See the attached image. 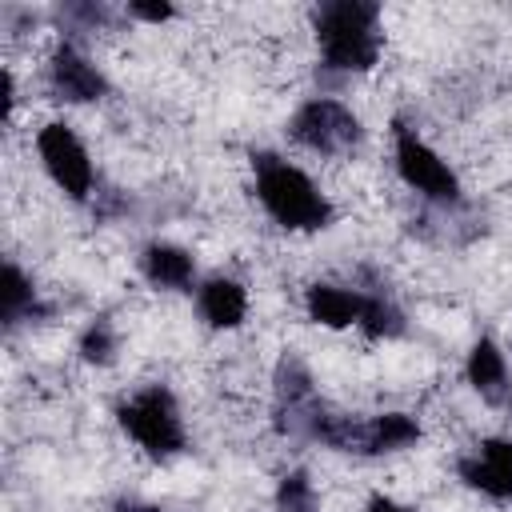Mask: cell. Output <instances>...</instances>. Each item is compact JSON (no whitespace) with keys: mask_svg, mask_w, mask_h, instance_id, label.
I'll return each instance as SVG.
<instances>
[{"mask_svg":"<svg viewBox=\"0 0 512 512\" xmlns=\"http://www.w3.org/2000/svg\"><path fill=\"white\" fill-rule=\"evenodd\" d=\"M196 312L212 332H232L248 320V288L236 276H208L196 284Z\"/></svg>","mask_w":512,"mask_h":512,"instance_id":"cell-13","label":"cell"},{"mask_svg":"<svg viewBox=\"0 0 512 512\" xmlns=\"http://www.w3.org/2000/svg\"><path fill=\"white\" fill-rule=\"evenodd\" d=\"M248 168H252V196L260 200L264 216L284 228V232H324L336 220L332 200L320 192V184L292 160H284L280 152L268 148H252L248 152Z\"/></svg>","mask_w":512,"mask_h":512,"instance_id":"cell-1","label":"cell"},{"mask_svg":"<svg viewBox=\"0 0 512 512\" xmlns=\"http://www.w3.org/2000/svg\"><path fill=\"white\" fill-rule=\"evenodd\" d=\"M288 140L300 144L312 156H352L364 144V120L336 96H308L292 116H288Z\"/></svg>","mask_w":512,"mask_h":512,"instance_id":"cell-5","label":"cell"},{"mask_svg":"<svg viewBox=\"0 0 512 512\" xmlns=\"http://www.w3.org/2000/svg\"><path fill=\"white\" fill-rule=\"evenodd\" d=\"M464 380L468 388L492 404V408H504L512 400V368H508V352L492 340V336H480L472 340L468 356H464Z\"/></svg>","mask_w":512,"mask_h":512,"instance_id":"cell-10","label":"cell"},{"mask_svg":"<svg viewBox=\"0 0 512 512\" xmlns=\"http://www.w3.org/2000/svg\"><path fill=\"white\" fill-rule=\"evenodd\" d=\"M140 276L156 292H192L196 288V256L176 240H148L136 256Z\"/></svg>","mask_w":512,"mask_h":512,"instance_id":"cell-11","label":"cell"},{"mask_svg":"<svg viewBox=\"0 0 512 512\" xmlns=\"http://www.w3.org/2000/svg\"><path fill=\"white\" fill-rule=\"evenodd\" d=\"M368 340H400L408 332V312L388 288H364V316L356 324Z\"/></svg>","mask_w":512,"mask_h":512,"instance_id":"cell-16","label":"cell"},{"mask_svg":"<svg viewBox=\"0 0 512 512\" xmlns=\"http://www.w3.org/2000/svg\"><path fill=\"white\" fill-rule=\"evenodd\" d=\"M52 316V304L40 300V288L32 284V276L16 264V260H4V272H0V320L8 332H16L20 324H36Z\"/></svg>","mask_w":512,"mask_h":512,"instance_id":"cell-14","label":"cell"},{"mask_svg":"<svg viewBox=\"0 0 512 512\" xmlns=\"http://www.w3.org/2000/svg\"><path fill=\"white\" fill-rule=\"evenodd\" d=\"M76 356L88 364V368H112L116 356H120V332L112 324V316H92L80 336H76Z\"/></svg>","mask_w":512,"mask_h":512,"instance_id":"cell-17","label":"cell"},{"mask_svg":"<svg viewBox=\"0 0 512 512\" xmlns=\"http://www.w3.org/2000/svg\"><path fill=\"white\" fill-rule=\"evenodd\" d=\"M304 312L320 328H332V332L352 328L364 316V288L332 284V280H312L304 288Z\"/></svg>","mask_w":512,"mask_h":512,"instance_id":"cell-12","label":"cell"},{"mask_svg":"<svg viewBox=\"0 0 512 512\" xmlns=\"http://www.w3.org/2000/svg\"><path fill=\"white\" fill-rule=\"evenodd\" d=\"M364 512H420V508H412V504H400L396 496L372 492V496H368V504H364Z\"/></svg>","mask_w":512,"mask_h":512,"instance_id":"cell-21","label":"cell"},{"mask_svg":"<svg viewBox=\"0 0 512 512\" xmlns=\"http://www.w3.org/2000/svg\"><path fill=\"white\" fill-rule=\"evenodd\" d=\"M324 396L308 372V364L284 352L272 368V428L288 440H308L316 416L324 412Z\"/></svg>","mask_w":512,"mask_h":512,"instance_id":"cell-7","label":"cell"},{"mask_svg":"<svg viewBox=\"0 0 512 512\" xmlns=\"http://www.w3.org/2000/svg\"><path fill=\"white\" fill-rule=\"evenodd\" d=\"M120 12H124V20H136V24H168V20H176V4H168V0H128Z\"/></svg>","mask_w":512,"mask_h":512,"instance_id":"cell-20","label":"cell"},{"mask_svg":"<svg viewBox=\"0 0 512 512\" xmlns=\"http://www.w3.org/2000/svg\"><path fill=\"white\" fill-rule=\"evenodd\" d=\"M320 68L336 76H364L376 68L384 32H380V4L376 0H320L308 12Z\"/></svg>","mask_w":512,"mask_h":512,"instance_id":"cell-2","label":"cell"},{"mask_svg":"<svg viewBox=\"0 0 512 512\" xmlns=\"http://www.w3.org/2000/svg\"><path fill=\"white\" fill-rule=\"evenodd\" d=\"M392 160L400 180L432 208H460L464 204V184L456 168L404 120L392 124Z\"/></svg>","mask_w":512,"mask_h":512,"instance_id":"cell-4","label":"cell"},{"mask_svg":"<svg viewBox=\"0 0 512 512\" xmlns=\"http://www.w3.org/2000/svg\"><path fill=\"white\" fill-rule=\"evenodd\" d=\"M456 476L468 492H480L496 504H512V440L484 436L468 456L456 460Z\"/></svg>","mask_w":512,"mask_h":512,"instance_id":"cell-9","label":"cell"},{"mask_svg":"<svg viewBox=\"0 0 512 512\" xmlns=\"http://www.w3.org/2000/svg\"><path fill=\"white\" fill-rule=\"evenodd\" d=\"M108 512H160V504H152V500H144V496H116V500L108 504Z\"/></svg>","mask_w":512,"mask_h":512,"instance_id":"cell-22","label":"cell"},{"mask_svg":"<svg viewBox=\"0 0 512 512\" xmlns=\"http://www.w3.org/2000/svg\"><path fill=\"white\" fill-rule=\"evenodd\" d=\"M44 88L56 104H100L112 92V80L76 40H60L44 64Z\"/></svg>","mask_w":512,"mask_h":512,"instance_id":"cell-8","label":"cell"},{"mask_svg":"<svg viewBox=\"0 0 512 512\" xmlns=\"http://www.w3.org/2000/svg\"><path fill=\"white\" fill-rule=\"evenodd\" d=\"M272 500H276V512H316L320 508V492H316V484L304 468L280 472Z\"/></svg>","mask_w":512,"mask_h":512,"instance_id":"cell-18","label":"cell"},{"mask_svg":"<svg viewBox=\"0 0 512 512\" xmlns=\"http://www.w3.org/2000/svg\"><path fill=\"white\" fill-rule=\"evenodd\" d=\"M424 436L420 420L412 412H376L360 424V452L356 456H396L416 448Z\"/></svg>","mask_w":512,"mask_h":512,"instance_id":"cell-15","label":"cell"},{"mask_svg":"<svg viewBox=\"0 0 512 512\" xmlns=\"http://www.w3.org/2000/svg\"><path fill=\"white\" fill-rule=\"evenodd\" d=\"M56 16L68 32H108V28H116V8L96 4V0H68V4L56 8Z\"/></svg>","mask_w":512,"mask_h":512,"instance_id":"cell-19","label":"cell"},{"mask_svg":"<svg viewBox=\"0 0 512 512\" xmlns=\"http://www.w3.org/2000/svg\"><path fill=\"white\" fill-rule=\"evenodd\" d=\"M120 432L156 464H168L176 456L188 452V428H184V412L176 392L164 380L140 384L136 392H128L124 400H116L112 408Z\"/></svg>","mask_w":512,"mask_h":512,"instance_id":"cell-3","label":"cell"},{"mask_svg":"<svg viewBox=\"0 0 512 512\" xmlns=\"http://www.w3.org/2000/svg\"><path fill=\"white\" fill-rule=\"evenodd\" d=\"M36 156L48 172V180L72 200V204H88L96 200V164L84 148V140L76 136V128L68 120H48L36 132Z\"/></svg>","mask_w":512,"mask_h":512,"instance_id":"cell-6","label":"cell"},{"mask_svg":"<svg viewBox=\"0 0 512 512\" xmlns=\"http://www.w3.org/2000/svg\"><path fill=\"white\" fill-rule=\"evenodd\" d=\"M16 104H20L16 76H12V68H4V120H12V116H16Z\"/></svg>","mask_w":512,"mask_h":512,"instance_id":"cell-23","label":"cell"}]
</instances>
